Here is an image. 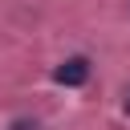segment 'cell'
I'll return each instance as SVG.
<instances>
[{
    "instance_id": "cell-2",
    "label": "cell",
    "mask_w": 130,
    "mask_h": 130,
    "mask_svg": "<svg viewBox=\"0 0 130 130\" xmlns=\"http://www.w3.org/2000/svg\"><path fill=\"white\" fill-rule=\"evenodd\" d=\"M126 114H130V98H126Z\"/></svg>"
},
{
    "instance_id": "cell-1",
    "label": "cell",
    "mask_w": 130,
    "mask_h": 130,
    "mask_svg": "<svg viewBox=\"0 0 130 130\" xmlns=\"http://www.w3.org/2000/svg\"><path fill=\"white\" fill-rule=\"evenodd\" d=\"M61 85H81L85 77H89V61L85 57H69L65 65H57V73H53Z\"/></svg>"
}]
</instances>
